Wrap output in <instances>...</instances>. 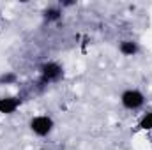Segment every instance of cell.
Masks as SVG:
<instances>
[{
    "label": "cell",
    "instance_id": "obj_1",
    "mask_svg": "<svg viewBox=\"0 0 152 150\" xmlns=\"http://www.w3.org/2000/svg\"><path fill=\"white\" fill-rule=\"evenodd\" d=\"M30 129L37 134V136H46L51 133L53 129V120L46 115H39V117H34L30 120Z\"/></svg>",
    "mask_w": 152,
    "mask_h": 150
},
{
    "label": "cell",
    "instance_id": "obj_2",
    "mask_svg": "<svg viewBox=\"0 0 152 150\" xmlns=\"http://www.w3.org/2000/svg\"><path fill=\"white\" fill-rule=\"evenodd\" d=\"M120 101H122L124 108H127V110H138L145 103V97H143V94L140 90H133L131 88V90H126L122 94Z\"/></svg>",
    "mask_w": 152,
    "mask_h": 150
},
{
    "label": "cell",
    "instance_id": "obj_3",
    "mask_svg": "<svg viewBox=\"0 0 152 150\" xmlns=\"http://www.w3.org/2000/svg\"><path fill=\"white\" fill-rule=\"evenodd\" d=\"M64 74L62 67L55 62H48L41 67V83H51V81H58Z\"/></svg>",
    "mask_w": 152,
    "mask_h": 150
},
{
    "label": "cell",
    "instance_id": "obj_4",
    "mask_svg": "<svg viewBox=\"0 0 152 150\" xmlns=\"http://www.w3.org/2000/svg\"><path fill=\"white\" fill-rule=\"evenodd\" d=\"M20 99L18 97H2L0 99V113L4 115H9V113H14L20 106Z\"/></svg>",
    "mask_w": 152,
    "mask_h": 150
},
{
    "label": "cell",
    "instance_id": "obj_5",
    "mask_svg": "<svg viewBox=\"0 0 152 150\" xmlns=\"http://www.w3.org/2000/svg\"><path fill=\"white\" fill-rule=\"evenodd\" d=\"M120 53L127 55V57H133L138 53V44L134 41H122L120 42Z\"/></svg>",
    "mask_w": 152,
    "mask_h": 150
},
{
    "label": "cell",
    "instance_id": "obj_6",
    "mask_svg": "<svg viewBox=\"0 0 152 150\" xmlns=\"http://www.w3.org/2000/svg\"><path fill=\"white\" fill-rule=\"evenodd\" d=\"M62 18V11L60 7H50L44 11V20L46 21H58Z\"/></svg>",
    "mask_w": 152,
    "mask_h": 150
},
{
    "label": "cell",
    "instance_id": "obj_7",
    "mask_svg": "<svg viewBox=\"0 0 152 150\" xmlns=\"http://www.w3.org/2000/svg\"><path fill=\"white\" fill-rule=\"evenodd\" d=\"M140 129H145V131H151L152 129V111L143 115V118L140 120Z\"/></svg>",
    "mask_w": 152,
    "mask_h": 150
},
{
    "label": "cell",
    "instance_id": "obj_8",
    "mask_svg": "<svg viewBox=\"0 0 152 150\" xmlns=\"http://www.w3.org/2000/svg\"><path fill=\"white\" fill-rule=\"evenodd\" d=\"M16 81V74L14 73H5V74L0 76V83L2 85H11V83H14Z\"/></svg>",
    "mask_w": 152,
    "mask_h": 150
}]
</instances>
